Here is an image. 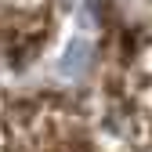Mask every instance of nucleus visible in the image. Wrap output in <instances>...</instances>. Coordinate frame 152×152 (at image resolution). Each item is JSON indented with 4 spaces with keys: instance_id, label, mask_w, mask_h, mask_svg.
I'll return each mask as SVG.
<instances>
[{
    "instance_id": "f257e3e1",
    "label": "nucleus",
    "mask_w": 152,
    "mask_h": 152,
    "mask_svg": "<svg viewBox=\"0 0 152 152\" xmlns=\"http://www.w3.org/2000/svg\"><path fill=\"white\" fill-rule=\"evenodd\" d=\"M91 58H94V47H91L87 40H72V44L62 51V72H65V76H80V72H87Z\"/></svg>"
}]
</instances>
